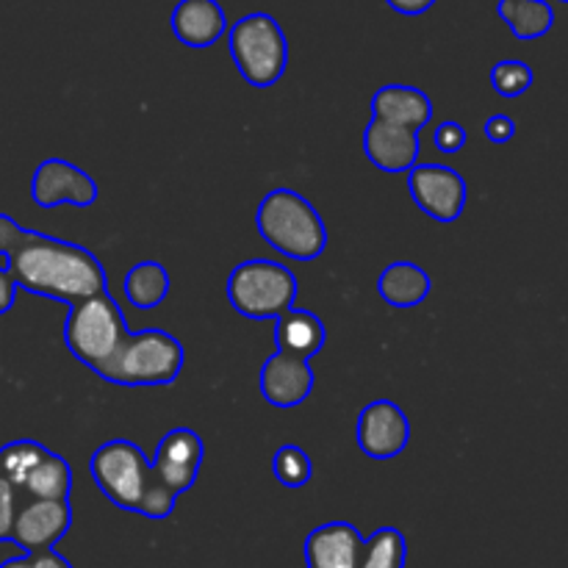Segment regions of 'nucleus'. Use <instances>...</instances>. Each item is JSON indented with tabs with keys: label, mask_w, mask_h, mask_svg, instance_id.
I'll use <instances>...</instances> for the list:
<instances>
[{
	"label": "nucleus",
	"mask_w": 568,
	"mask_h": 568,
	"mask_svg": "<svg viewBox=\"0 0 568 568\" xmlns=\"http://www.w3.org/2000/svg\"><path fill=\"white\" fill-rule=\"evenodd\" d=\"M6 264L17 288L59 303L72 305L105 292V270L98 255L48 233L22 227L20 239L6 255Z\"/></svg>",
	"instance_id": "obj_1"
},
{
	"label": "nucleus",
	"mask_w": 568,
	"mask_h": 568,
	"mask_svg": "<svg viewBox=\"0 0 568 568\" xmlns=\"http://www.w3.org/2000/svg\"><path fill=\"white\" fill-rule=\"evenodd\" d=\"M94 486L114 508L142 514L148 519L161 521L175 514V499L153 477L150 460L142 449L128 438H114L98 447L89 458Z\"/></svg>",
	"instance_id": "obj_2"
},
{
	"label": "nucleus",
	"mask_w": 568,
	"mask_h": 568,
	"mask_svg": "<svg viewBox=\"0 0 568 568\" xmlns=\"http://www.w3.org/2000/svg\"><path fill=\"white\" fill-rule=\"evenodd\" d=\"M255 227L275 253L292 261H314L327 247L325 220L294 189H272L255 211Z\"/></svg>",
	"instance_id": "obj_3"
},
{
	"label": "nucleus",
	"mask_w": 568,
	"mask_h": 568,
	"mask_svg": "<svg viewBox=\"0 0 568 568\" xmlns=\"http://www.w3.org/2000/svg\"><path fill=\"white\" fill-rule=\"evenodd\" d=\"M183 369V347L175 336L148 327L142 333H128L120 347L94 366V375L114 386H170Z\"/></svg>",
	"instance_id": "obj_4"
},
{
	"label": "nucleus",
	"mask_w": 568,
	"mask_h": 568,
	"mask_svg": "<svg viewBox=\"0 0 568 568\" xmlns=\"http://www.w3.org/2000/svg\"><path fill=\"white\" fill-rule=\"evenodd\" d=\"M227 48H231L236 70L255 89L275 87L288 67V42L281 22L266 11H253L227 28Z\"/></svg>",
	"instance_id": "obj_5"
},
{
	"label": "nucleus",
	"mask_w": 568,
	"mask_h": 568,
	"mask_svg": "<svg viewBox=\"0 0 568 568\" xmlns=\"http://www.w3.org/2000/svg\"><path fill=\"white\" fill-rule=\"evenodd\" d=\"M225 292L236 314L247 320H277L294 308L297 275L277 261L250 258L227 275Z\"/></svg>",
	"instance_id": "obj_6"
},
{
	"label": "nucleus",
	"mask_w": 568,
	"mask_h": 568,
	"mask_svg": "<svg viewBox=\"0 0 568 568\" xmlns=\"http://www.w3.org/2000/svg\"><path fill=\"white\" fill-rule=\"evenodd\" d=\"M128 320L122 316L120 305L111 297L109 288L94 297L81 300L70 305V314L64 322V344L72 358L81 361L83 366L94 369L103 364L122 338L128 336Z\"/></svg>",
	"instance_id": "obj_7"
},
{
	"label": "nucleus",
	"mask_w": 568,
	"mask_h": 568,
	"mask_svg": "<svg viewBox=\"0 0 568 568\" xmlns=\"http://www.w3.org/2000/svg\"><path fill=\"white\" fill-rule=\"evenodd\" d=\"M408 192L414 203L442 225L460 220L469 200L464 175L444 164H416L408 170Z\"/></svg>",
	"instance_id": "obj_8"
},
{
	"label": "nucleus",
	"mask_w": 568,
	"mask_h": 568,
	"mask_svg": "<svg viewBox=\"0 0 568 568\" xmlns=\"http://www.w3.org/2000/svg\"><path fill=\"white\" fill-rule=\"evenodd\" d=\"M100 189L87 170L64 159H48L33 170L31 200L39 209H59V205H75L89 209L98 200Z\"/></svg>",
	"instance_id": "obj_9"
},
{
	"label": "nucleus",
	"mask_w": 568,
	"mask_h": 568,
	"mask_svg": "<svg viewBox=\"0 0 568 568\" xmlns=\"http://www.w3.org/2000/svg\"><path fill=\"white\" fill-rule=\"evenodd\" d=\"M203 455V438L192 427H175V430H170L159 442V449H155L153 460H150V469H153L155 480L172 497H181V494H186L197 483Z\"/></svg>",
	"instance_id": "obj_10"
},
{
	"label": "nucleus",
	"mask_w": 568,
	"mask_h": 568,
	"mask_svg": "<svg viewBox=\"0 0 568 568\" xmlns=\"http://www.w3.org/2000/svg\"><path fill=\"white\" fill-rule=\"evenodd\" d=\"M355 442L372 460H392L408 447L410 422L405 410L392 399H375L358 414Z\"/></svg>",
	"instance_id": "obj_11"
},
{
	"label": "nucleus",
	"mask_w": 568,
	"mask_h": 568,
	"mask_svg": "<svg viewBox=\"0 0 568 568\" xmlns=\"http://www.w3.org/2000/svg\"><path fill=\"white\" fill-rule=\"evenodd\" d=\"M72 527L70 499H31L26 508H17L11 538L26 552L53 549Z\"/></svg>",
	"instance_id": "obj_12"
},
{
	"label": "nucleus",
	"mask_w": 568,
	"mask_h": 568,
	"mask_svg": "<svg viewBox=\"0 0 568 568\" xmlns=\"http://www.w3.org/2000/svg\"><path fill=\"white\" fill-rule=\"evenodd\" d=\"M314 369L311 361L294 358V355L275 353L264 361L258 375L261 394L275 408H297L314 392Z\"/></svg>",
	"instance_id": "obj_13"
},
{
	"label": "nucleus",
	"mask_w": 568,
	"mask_h": 568,
	"mask_svg": "<svg viewBox=\"0 0 568 568\" xmlns=\"http://www.w3.org/2000/svg\"><path fill=\"white\" fill-rule=\"evenodd\" d=\"M364 155L381 172L414 170L422 155L419 131L383 120H369L364 131Z\"/></svg>",
	"instance_id": "obj_14"
},
{
	"label": "nucleus",
	"mask_w": 568,
	"mask_h": 568,
	"mask_svg": "<svg viewBox=\"0 0 568 568\" xmlns=\"http://www.w3.org/2000/svg\"><path fill=\"white\" fill-rule=\"evenodd\" d=\"M364 538L349 521H327L305 538V568H358Z\"/></svg>",
	"instance_id": "obj_15"
},
{
	"label": "nucleus",
	"mask_w": 568,
	"mask_h": 568,
	"mask_svg": "<svg viewBox=\"0 0 568 568\" xmlns=\"http://www.w3.org/2000/svg\"><path fill=\"white\" fill-rule=\"evenodd\" d=\"M172 33L186 48H211L227 33V17L220 0H181L172 9Z\"/></svg>",
	"instance_id": "obj_16"
},
{
	"label": "nucleus",
	"mask_w": 568,
	"mask_h": 568,
	"mask_svg": "<svg viewBox=\"0 0 568 568\" xmlns=\"http://www.w3.org/2000/svg\"><path fill=\"white\" fill-rule=\"evenodd\" d=\"M433 116V100L422 89L405 83L381 87L372 98V120L392 122V125L422 131Z\"/></svg>",
	"instance_id": "obj_17"
},
{
	"label": "nucleus",
	"mask_w": 568,
	"mask_h": 568,
	"mask_svg": "<svg viewBox=\"0 0 568 568\" xmlns=\"http://www.w3.org/2000/svg\"><path fill=\"white\" fill-rule=\"evenodd\" d=\"M327 342V331L322 320L311 311H288L275 320V347L277 353L294 355V358L311 361L322 353Z\"/></svg>",
	"instance_id": "obj_18"
},
{
	"label": "nucleus",
	"mask_w": 568,
	"mask_h": 568,
	"mask_svg": "<svg viewBox=\"0 0 568 568\" xmlns=\"http://www.w3.org/2000/svg\"><path fill=\"white\" fill-rule=\"evenodd\" d=\"M433 281L414 261H397L377 277V294L394 308H416L430 297Z\"/></svg>",
	"instance_id": "obj_19"
},
{
	"label": "nucleus",
	"mask_w": 568,
	"mask_h": 568,
	"mask_svg": "<svg viewBox=\"0 0 568 568\" xmlns=\"http://www.w3.org/2000/svg\"><path fill=\"white\" fill-rule=\"evenodd\" d=\"M170 294V272L159 261H139L125 275V297L133 308L153 311Z\"/></svg>",
	"instance_id": "obj_20"
},
{
	"label": "nucleus",
	"mask_w": 568,
	"mask_h": 568,
	"mask_svg": "<svg viewBox=\"0 0 568 568\" xmlns=\"http://www.w3.org/2000/svg\"><path fill=\"white\" fill-rule=\"evenodd\" d=\"M497 14L516 39H541L555 26V9L547 0H499Z\"/></svg>",
	"instance_id": "obj_21"
},
{
	"label": "nucleus",
	"mask_w": 568,
	"mask_h": 568,
	"mask_svg": "<svg viewBox=\"0 0 568 568\" xmlns=\"http://www.w3.org/2000/svg\"><path fill=\"white\" fill-rule=\"evenodd\" d=\"M22 491L31 499H70L72 469L59 453H48L26 477Z\"/></svg>",
	"instance_id": "obj_22"
},
{
	"label": "nucleus",
	"mask_w": 568,
	"mask_h": 568,
	"mask_svg": "<svg viewBox=\"0 0 568 568\" xmlns=\"http://www.w3.org/2000/svg\"><path fill=\"white\" fill-rule=\"evenodd\" d=\"M408 541L397 527H381L361 547L358 568H405Z\"/></svg>",
	"instance_id": "obj_23"
},
{
	"label": "nucleus",
	"mask_w": 568,
	"mask_h": 568,
	"mask_svg": "<svg viewBox=\"0 0 568 568\" xmlns=\"http://www.w3.org/2000/svg\"><path fill=\"white\" fill-rule=\"evenodd\" d=\"M48 453V447H42L39 442H31V438L6 444V447H0V477H6L14 488L22 486L26 477L37 469V464Z\"/></svg>",
	"instance_id": "obj_24"
},
{
	"label": "nucleus",
	"mask_w": 568,
	"mask_h": 568,
	"mask_svg": "<svg viewBox=\"0 0 568 568\" xmlns=\"http://www.w3.org/2000/svg\"><path fill=\"white\" fill-rule=\"evenodd\" d=\"M272 475L281 486L286 488H303L308 486L314 477V464L305 449L294 447V444H283L275 455H272Z\"/></svg>",
	"instance_id": "obj_25"
},
{
	"label": "nucleus",
	"mask_w": 568,
	"mask_h": 568,
	"mask_svg": "<svg viewBox=\"0 0 568 568\" xmlns=\"http://www.w3.org/2000/svg\"><path fill=\"white\" fill-rule=\"evenodd\" d=\"M491 87L494 92L503 94V98H521L525 92H530L532 87V70L525 61H499L491 70Z\"/></svg>",
	"instance_id": "obj_26"
},
{
	"label": "nucleus",
	"mask_w": 568,
	"mask_h": 568,
	"mask_svg": "<svg viewBox=\"0 0 568 568\" xmlns=\"http://www.w3.org/2000/svg\"><path fill=\"white\" fill-rule=\"evenodd\" d=\"M433 144L447 155L460 153V150L466 148V128L455 120L442 122V125L433 131Z\"/></svg>",
	"instance_id": "obj_27"
},
{
	"label": "nucleus",
	"mask_w": 568,
	"mask_h": 568,
	"mask_svg": "<svg viewBox=\"0 0 568 568\" xmlns=\"http://www.w3.org/2000/svg\"><path fill=\"white\" fill-rule=\"evenodd\" d=\"M17 516V488L0 477V541H9Z\"/></svg>",
	"instance_id": "obj_28"
},
{
	"label": "nucleus",
	"mask_w": 568,
	"mask_h": 568,
	"mask_svg": "<svg viewBox=\"0 0 568 568\" xmlns=\"http://www.w3.org/2000/svg\"><path fill=\"white\" fill-rule=\"evenodd\" d=\"M486 136L494 144H508L516 136V122L508 114H494L486 122Z\"/></svg>",
	"instance_id": "obj_29"
},
{
	"label": "nucleus",
	"mask_w": 568,
	"mask_h": 568,
	"mask_svg": "<svg viewBox=\"0 0 568 568\" xmlns=\"http://www.w3.org/2000/svg\"><path fill=\"white\" fill-rule=\"evenodd\" d=\"M28 568H75L64 555L44 549V552H28Z\"/></svg>",
	"instance_id": "obj_30"
},
{
	"label": "nucleus",
	"mask_w": 568,
	"mask_h": 568,
	"mask_svg": "<svg viewBox=\"0 0 568 568\" xmlns=\"http://www.w3.org/2000/svg\"><path fill=\"white\" fill-rule=\"evenodd\" d=\"M22 227L11 220L9 214H0V255H9V250L14 247V242L20 239Z\"/></svg>",
	"instance_id": "obj_31"
},
{
	"label": "nucleus",
	"mask_w": 568,
	"mask_h": 568,
	"mask_svg": "<svg viewBox=\"0 0 568 568\" xmlns=\"http://www.w3.org/2000/svg\"><path fill=\"white\" fill-rule=\"evenodd\" d=\"M17 303V283L14 277L9 275V270L0 266V316L9 314Z\"/></svg>",
	"instance_id": "obj_32"
},
{
	"label": "nucleus",
	"mask_w": 568,
	"mask_h": 568,
	"mask_svg": "<svg viewBox=\"0 0 568 568\" xmlns=\"http://www.w3.org/2000/svg\"><path fill=\"white\" fill-rule=\"evenodd\" d=\"M386 3L392 6L394 11H399V14L419 17V14H425L427 9H433V3H436V0H386Z\"/></svg>",
	"instance_id": "obj_33"
},
{
	"label": "nucleus",
	"mask_w": 568,
	"mask_h": 568,
	"mask_svg": "<svg viewBox=\"0 0 568 568\" xmlns=\"http://www.w3.org/2000/svg\"><path fill=\"white\" fill-rule=\"evenodd\" d=\"M558 3H566V0H558Z\"/></svg>",
	"instance_id": "obj_34"
}]
</instances>
